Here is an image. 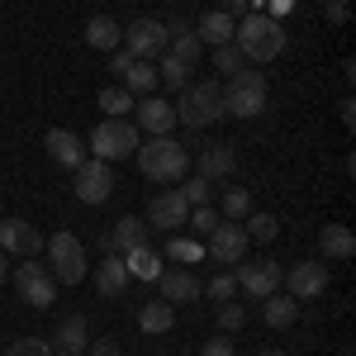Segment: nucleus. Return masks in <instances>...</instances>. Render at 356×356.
<instances>
[{"label": "nucleus", "mask_w": 356, "mask_h": 356, "mask_svg": "<svg viewBox=\"0 0 356 356\" xmlns=\"http://www.w3.org/2000/svg\"><path fill=\"white\" fill-rule=\"evenodd\" d=\"M176 119L186 129H209V124L228 119L223 114V86L219 81H191L181 90V100H176Z\"/></svg>", "instance_id": "nucleus-3"}, {"label": "nucleus", "mask_w": 356, "mask_h": 356, "mask_svg": "<svg viewBox=\"0 0 356 356\" xmlns=\"http://www.w3.org/2000/svg\"><path fill=\"white\" fill-rule=\"evenodd\" d=\"M171 323H176V304H166V300L143 304V314H138V328L143 332H171Z\"/></svg>", "instance_id": "nucleus-28"}, {"label": "nucleus", "mask_w": 356, "mask_h": 356, "mask_svg": "<svg viewBox=\"0 0 356 356\" xmlns=\"http://www.w3.org/2000/svg\"><path fill=\"white\" fill-rule=\"evenodd\" d=\"M72 176H76L72 191H76L81 204H105V200L114 195V171H110V162H100V157H86Z\"/></svg>", "instance_id": "nucleus-7"}, {"label": "nucleus", "mask_w": 356, "mask_h": 356, "mask_svg": "<svg viewBox=\"0 0 356 356\" xmlns=\"http://www.w3.org/2000/svg\"><path fill=\"white\" fill-rule=\"evenodd\" d=\"M90 356H124V352H119L114 337H100V342H90Z\"/></svg>", "instance_id": "nucleus-43"}, {"label": "nucleus", "mask_w": 356, "mask_h": 356, "mask_svg": "<svg viewBox=\"0 0 356 356\" xmlns=\"http://www.w3.org/2000/svg\"><path fill=\"white\" fill-rule=\"evenodd\" d=\"M86 347H90L86 318H81V314L62 318V328H57V337H53V356H86Z\"/></svg>", "instance_id": "nucleus-19"}, {"label": "nucleus", "mask_w": 356, "mask_h": 356, "mask_svg": "<svg viewBox=\"0 0 356 356\" xmlns=\"http://www.w3.org/2000/svg\"><path fill=\"white\" fill-rule=\"evenodd\" d=\"M5 275H10V257L0 252V285H5Z\"/></svg>", "instance_id": "nucleus-44"}, {"label": "nucleus", "mask_w": 356, "mask_h": 356, "mask_svg": "<svg viewBox=\"0 0 356 356\" xmlns=\"http://www.w3.org/2000/svg\"><path fill=\"white\" fill-rule=\"evenodd\" d=\"M86 152L100 157V162H119V157H134L138 152V124L134 119H100L90 138H86Z\"/></svg>", "instance_id": "nucleus-5"}, {"label": "nucleus", "mask_w": 356, "mask_h": 356, "mask_svg": "<svg viewBox=\"0 0 356 356\" xmlns=\"http://www.w3.org/2000/svg\"><path fill=\"white\" fill-rule=\"evenodd\" d=\"M134 110H138V129H143V134L162 138V134L176 129V105H166V100H152V95H147V100H138Z\"/></svg>", "instance_id": "nucleus-18"}, {"label": "nucleus", "mask_w": 356, "mask_h": 356, "mask_svg": "<svg viewBox=\"0 0 356 356\" xmlns=\"http://www.w3.org/2000/svg\"><path fill=\"white\" fill-rule=\"evenodd\" d=\"M219 10L228 15V19H243L247 10H252V0H219Z\"/></svg>", "instance_id": "nucleus-42"}, {"label": "nucleus", "mask_w": 356, "mask_h": 356, "mask_svg": "<svg viewBox=\"0 0 356 356\" xmlns=\"http://www.w3.org/2000/svg\"><path fill=\"white\" fill-rule=\"evenodd\" d=\"M280 261H271V257H257V261H238V271H233V280H238V290L243 295H252V300H266V295H275L280 290Z\"/></svg>", "instance_id": "nucleus-8"}, {"label": "nucleus", "mask_w": 356, "mask_h": 356, "mask_svg": "<svg viewBox=\"0 0 356 356\" xmlns=\"http://www.w3.org/2000/svg\"><path fill=\"white\" fill-rule=\"evenodd\" d=\"M95 285H100L105 300L124 295V285H129V266H124V257H105V261H100V275H95Z\"/></svg>", "instance_id": "nucleus-27"}, {"label": "nucleus", "mask_w": 356, "mask_h": 356, "mask_svg": "<svg viewBox=\"0 0 356 356\" xmlns=\"http://www.w3.org/2000/svg\"><path fill=\"white\" fill-rule=\"evenodd\" d=\"M124 53L138 57V62H147V57H162L166 53V24L162 19H134V24L124 29Z\"/></svg>", "instance_id": "nucleus-10"}, {"label": "nucleus", "mask_w": 356, "mask_h": 356, "mask_svg": "<svg viewBox=\"0 0 356 356\" xmlns=\"http://www.w3.org/2000/svg\"><path fill=\"white\" fill-rule=\"evenodd\" d=\"M261 110H266V76H261L257 67L233 72L228 86H223V114H233V119H257Z\"/></svg>", "instance_id": "nucleus-4"}, {"label": "nucleus", "mask_w": 356, "mask_h": 356, "mask_svg": "<svg viewBox=\"0 0 356 356\" xmlns=\"http://www.w3.org/2000/svg\"><path fill=\"white\" fill-rule=\"evenodd\" d=\"M119 38H124V29L114 24L110 15H95V19L86 24V43H90L95 53H114V48H119Z\"/></svg>", "instance_id": "nucleus-23"}, {"label": "nucleus", "mask_w": 356, "mask_h": 356, "mask_svg": "<svg viewBox=\"0 0 356 356\" xmlns=\"http://www.w3.org/2000/svg\"><path fill=\"white\" fill-rule=\"evenodd\" d=\"M323 15H328V24H347L352 19V5L347 0H323Z\"/></svg>", "instance_id": "nucleus-40"}, {"label": "nucleus", "mask_w": 356, "mask_h": 356, "mask_svg": "<svg viewBox=\"0 0 356 356\" xmlns=\"http://www.w3.org/2000/svg\"><path fill=\"white\" fill-rule=\"evenodd\" d=\"M247 214H252V195H247L243 186H228V191H223V219L243 223Z\"/></svg>", "instance_id": "nucleus-32"}, {"label": "nucleus", "mask_w": 356, "mask_h": 356, "mask_svg": "<svg viewBox=\"0 0 356 356\" xmlns=\"http://www.w3.org/2000/svg\"><path fill=\"white\" fill-rule=\"evenodd\" d=\"M233 48L243 53V62H275L285 53V29H280L275 15L247 10L243 19L233 24Z\"/></svg>", "instance_id": "nucleus-1"}, {"label": "nucleus", "mask_w": 356, "mask_h": 356, "mask_svg": "<svg viewBox=\"0 0 356 356\" xmlns=\"http://www.w3.org/2000/svg\"><path fill=\"white\" fill-rule=\"evenodd\" d=\"M157 290H162L166 304H195V300H200V280H195L186 266H181V271H176V266L166 271V266H162V275H157Z\"/></svg>", "instance_id": "nucleus-17"}, {"label": "nucleus", "mask_w": 356, "mask_h": 356, "mask_svg": "<svg viewBox=\"0 0 356 356\" xmlns=\"http://www.w3.org/2000/svg\"><path fill=\"white\" fill-rule=\"evenodd\" d=\"M110 72L114 76H124V90L129 95H147L152 86H157V67H147V62H138V57H129V53H114L110 57Z\"/></svg>", "instance_id": "nucleus-15"}, {"label": "nucleus", "mask_w": 356, "mask_h": 356, "mask_svg": "<svg viewBox=\"0 0 356 356\" xmlns=\"http://www.w3.org/2000/svg\"><path fill=\"white\" fill-rule=\"evenodd\" d=\"M0 214H5V209H0Z\"/></svg>", "instance_id": "nucleus-47"}, {"label": "nucleus", "mask_w": 356, "mask_h": 356, "mask_svg": "<svg viewBox=\"0 0 356 356\" xmlns=\"http://www.w3.org/2000/svg\"><path fill=\"white\" fill-rule=\"evenodd\" d=\"M15 285H19L24 304H33V309H48V304L57 300V280L48 275V266H43L38 257H24V261H19V271H15Z\"/></svg>", "instance_id": "nucleus-9"}, {"label": "nucleus", "mask_w": 356, "mask_h": 356, "mask_svg": "<svg viewBox=\"0 0 356 356\" xmlns=\"http://www.w3.org/2000/svg\"><path fill=\"white\" fill-rule=\"evenodd\" d=\"M176 191L186 195V204H209V181H204V176H195V181H186V186H176Z\"/></svg>", "instance_id": "nucleus-38"}, {"label": "nucleus", "mask_w": 356, "mask_h": 356, "mask_svg": "<svg viewBox=\"0 0 356 356\" xmlns=\"http://www.w3.org/2000/svg\"><path fill=\"white\" fill-rule=\"evenodd\" d=\"M247 62H243V53L233 48V43H219L214 48V72H223V76H233V72H243Z\"/></svg>", "instance_id": "nucleus-35"}, {"label": "nucleus", "mask_w": 356, "mask_h": 356, "mask_svg": "<svg viewBox=\"0 0 356 356\" xmlns=\"http://www.w3.org/2000/svg\"><path fill=\"white\" fill-rule=\"evenodd\" d=\"M214 223H219L214 204H195V209H191V219H186V228H191L195 238H209V233H214Z\"/></svg>", "instance_id": "nucleus-34"}, {"label": "nucleus", "mask_w": 356, "mask_h": 356, "mask_svg": "<svg viewBox=\"0 0 356 356\" xmlns=\"http://www.w3.org/2000/svg\"><path fill=\"white\" fill-rule=\"evenodd\" d=\"M261 318H266L271 328H290V323L300 318V300H290V295H280V290H275V295L261 300Z\"/></svg>", "instance_id": "nucleus-25"}, {"label": "nucleus", "mask_w": 356, "mask_h": 356, "mask_svg": "<svg viewBox=\"0 0 356 356\" xmlns=\"http://www.w3.org/2000/svg\"><path fill=\"white\" fill-rule=\"evenodd\" d=\"M157 81L171 86V90H186V86H191V62H181V57L162 53V62H157Z\"/></svg>", "instance_id": "nucleus-29"}, {"label": "nucleus", "mask_w": 356, "mask_h": 356, "mask_svg": "<svg viewBox=\"0 0 356 356\" xmlns=\"http://www.w3.org/2000/svg\"><path fill=\"white\" fill-rule=\"evenodd\" d=\"M134 95L124 90V86H110V90H100V110H105V119H129L134 114Z\"/></svg>", "instance_id": "nucleus-30"}, {"label": "nucleus", "mask_w": 356, "mask_h": 356, "mask_svg": "<svg viewBox=\"0 0 356 356\" xmlns=\"http://www.w3.org/2000/svg\"><path fill=\"white\" fill-rule=\"evenodd\" d=\"M43 252H48V275H53L57 285H81L86 280V247L76 233H53V238H43Z\"/></svg>", "instance_id": "nucleus-6"}, {"label": "nucleus", "mask_w": 356, "mask_h": 356, "mask_svg": "<svg viewBox=\"0 0 356 356\" xmlns=\"http://www.w3.org/2000/svg\"><path fill=\"white\" fill-rule=\"evenodd\" d=\"M200 356H238V352H233V342H228V337H209Z\"/></svg>", "instance_id": "nucleus-41"}, {"label": "nucleus", "mask_w": 356, "mask_h": 356, "mask_svg": "<svg viewBox=\"0 0 356 356\" xmlns=\"http://www.w3.org/2000/svg\"><path fill=\"white\" fill-rule=\"evenodd\" d=\"M43 147H48V157H53L57 166H67V171H76V166L90 157V152H86V138H76L72 129H48Z\"/></svg>", "instance_id": "nucleus-16"}, {"label": "nucleus", "mask_w": 356, "mask_h": 356, "mask_svg": "<svg viewBox=\"0 0 356 356\" xmlns=\"http://www.w3.org/2000/svg\"><path fill=\"white\" fill-rule=\"evenodd\" d=\"M110 243H114V252H134V247H143L147 243V219H138V214L119 219L110 228Z\"/></svg>", "instance_id": "nucleus-24"}, {"label": "nucleus", "mask_w": 356, "mask_h": 356, "mask_svg": "<svg viewBox=\"0 0 356 356\" xmlns=\"http://www.w3.org/2000/svg\"><path fill=\"white\" fill-rule=\"evenodd\" d=\"M233 24H238V19H228L223 10H209V15H200V19H195V38H200L204 48L233 43Z\"/></svg>", "instance_id": "nucleus-21"}, {"label": "nucleus", "mask_w": 356, "mask_h": 356, "mask_svg": "<svg viewBox=\"0 0 356 356\" xmlns=\"http://www.w3.org/2000/svg\"><path fill=\"white\" fill-rule=\"evenodd\" d=\"M138 171L147 176V181H186V171H191V152L176 143V138H152V143H143L138 147Z\"/></svg>", "instance_id": "nucleus-2"}, {"label": "nucleus", "mask_w": 356, "mask_h": 356, "mask_svg": "<svg viewBox=\"0 0 356 356\" xmlns=\"http://www.w3.org/2000/svg\"><path fill=\"white\" fill-rule=\"evenodd\" d=\"M261 356H285V352H261Z\"/></svg>", "instance_id": "nucleus-45"}, {"label": "nucleus", "mask_w": 356, "mask_h": 356, "mask_svg": "<svg viewBox=\"0 0 356 356\" xmlns=\"http://www.w3.org/2000/svg\"><path fill=\"white\" fill-rule=\"evenodd\" d=\"M280 285H285V295L290 300H318V295H328V266L323 261H295L290 275H280Z\"/></svg>", "instance_id": "nucleus-11"}, {"label": "nucleus", "mask_w": 356, "mask_h": 356, "mask_svg": "<svg viewBox=\"0 0 356 356\" xmlns=\"http://www.w3.org/2000/svg\"><path fill=\"white\" fill-rule=\"evenodd\" d=\"M209 295H214V304H223V300H233V295H238V280H233V271H223V275H214V280H209Z\"/></svg>", "instance_id": "nucleus-39"}, {"label": "nucleus", "mask_w": 356, "mask_h": 356, "mask_svg": "<svg viewBox=\"0 0 356 356\" xmlns=\"http://www.w3.org/2000/svg\"><path fill=\"white\" fill-rule=\"evenodd\" d=\"M119 257H124L129 275H138V280H157V275H162V257H157V252H152L147 243L134 247V252H119Z\"/></svg>", "instance_id": "nucleus-26"}, {"label": "nucleus", "mask_w": 356, "mask_h": 356, "mask_svg": "<svg viewBox=\"0 0 356 356\" xmlns=\"http://www.w3.org/2000/svg\"><path fill=\"white\" fill-rule=\"evenodd\" d=\"M243 252H247V233H243V223H214V233L204 238V257H214V261H223V266H238L243 261Z\"/></svg>", "instance_id": "nucleus-12"}, {"label": "nucleus", "mask_w": 356, "mask_h": 356, "mask_svg": "<svg viewBox=\"0 0 356 356\" xmlns=\"http://www.w3.org/2000/svg\"><path fill=\"white\" fill-rule=\"evenodd\" d=\"M0 252L5 257H38L43 252V233L29 228L24 219H0Z\"/></svg>", "instance_id": "nucleus-14"}, {"label": "nucleus", "mask_w": 356, "mask_h": 356, "mask_svg": "<svg viewBox=\"0 0 356 356\" xmlns=\"http://www.w3.org/2000/svg\"><path fill=\"white\" fill-rule=\"evenodd\" d=\"M162 257L181 261V266H191V261H200V257H204V247H200V243H191V238H176V233H171V243H166V252H162Z\"/></svg>", "instance_id": "nucleus-33"}, {"label": "nucleus", "mask_w": 356, "mask_h": 356, "mask_svg": "<svg viewBox=\"0 0 356 356\" xmlns=\"http://www.w3.org/2000/svg\"><path fill=\"white\" fill-rule=\"evenodd\" d=\"M243 323H247V309H243L238 300H223V304H219V328H223V332H238Z\"/></svg>", "instance_id": "nucleus-36"}, {"label": "nucleus", "mask_w": 356, "mask_h": 356, "mask_svg": "<svg viewBox=\"0 0 356 356\" xmlns=\"http://www.w3.org/2000/svg\"><path fill=\"white\" fill-rule=\"evenodd\" d=\"M5 356H53V342H43V337H19Z\"/></svg>", "instance_id": "nucleus-37"}, {"label": "nucleus", "mask_w": 356, "mask_h": 356, "mask_svg": "<svg viewBox=\"0 0 356 356\" xmlns=\"http://www.w3.org/2000/svg\"><path fill=\"white\" fill-rule=\"evenodd\" d=\"M191 219V204H186V195L181 191H162L152 204H147V228H166V233H176V228H186Z\"/></svg>", "instance_id": "nucleus-13"}, {"label": "nucleus", "mask_w": 356, "mask_h": 356, "mask_svg": "<svg viewBox=\"0 0 356 356\" xmlns=\"http://www.w3.org/2000/svg\"><path fill=\"white\" fill-rule=\"evenodd\" d=\"M238 171V152L228 147V143H209L204 152H200V176L204 181H223V176H233Z\"/></svg>", "instance_id": "nucleus-20"}, {"label": "nucleus", "mask_w": 356, "mask_h": 356, "mask_svg": "<svg viewBox=\"0 0 356 356\" xmlns=\"http://www.w3.org/2000/svg\"><path fill=\"white\" fill-rule=\"evenodd\" d=\"M318 247H323V257H332V261H347V257H356V238L347 223H328L323 233H318Z\"/></svg>", "instance_id": "nucleus-22"}, {"label": "nucleus", "mask_w": 356, "mask_h": 356, "mask_svg": "<svg viewBox=\"0 0 356 356\" xmlns=\"http://www.w3.org/2000/svg\"><path fill=\"white\" fill-rule=\"evenodd\" d=\"M243 233H247V243H275L280 223H275V214H247V219H243Z\"/></svg>", "instance_id": "nucleus-31"}, {"label": "nucleus", "mask_w": 356, "mask_h": 356, "mask_svg": "<svg viewBox=\"0 0 356 356\" xmlns=\"http://www.w3.org/2000/svg\"><path fill=\"white\" fill-rule=\"evenodd\" d=\"M342 356H352V352H342Z\"/></svg>", "instance_id": "nucleus-46"}]
</instances>
